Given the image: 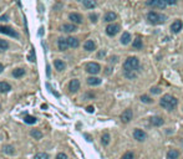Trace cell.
<instances>
[{
    "label": "cell",
    "mask_w": 183,
    "mask_h": 159,
    "mask_svg": "<svg viewBox=\"0 0 183 159\" xmlns=\"http://www.w3.org/2000/svg\"><path fill=\"white\" fill-rule=\"evenodd\" d=\"M4 152H5V153H9V154H14V149H13L11 146H9V147H4Z\"/></svg>",
    "instance_id": "cell-35"
},
{
    "label": "cell",
    "mask_w": 183,
    "mask_h": 159,
    "mask_svg": "<svg viewBox=\"0 0 183 159\" xmlns=\"http://www.w3.org/2000/svg\"><path fill=\"white\" fill-rule=\"evenodd\" d=\"M24 75H25V70H24V68H16V70L13 71V76L15 78L21 77V76H24Z\"/></svg>",
    "instance_id": "cell-25"
},
{
    "label": "cell",
    "mask_w": 183,
    "mask_h": 159,
    "mask_svg": "<svg viewBox=\"0 0 183 159\" xmlns=\"http://www.w3.org/2000/svg\"><path fill=\"white\" fill-rule=\"evenodd\" d=\"M69 19L71 20V21H72L74 24H81V23H82V16L80 15V14H76V12L70 14Z\"/></svg>",
    "instance_id": "cell-15"
},
{
    "label": "cell",
    "mask_w": 183,
    "mask_h": 159,
    "mask_svg": "<svg viewBox=\"0 0 183 159\" xmlns=\"http://www.w3.org/2000/svg\"><path fill=\"white\" fill-rule=\"evenodd\" d=\"M67 42H69V46L72 47V49H76V47H79V45H80V41L76 37H72V36L67 37Z\"/></svg>",
    "instance_id": "cell-17"
},
{
    "label": "cell",
    "mask_w": 183,
    "mask_h": 159,
    "mask_svg": "<svg viewBox=\"0 0 183 159\" xmlns=\"http://www.w3.org/2000/svg\"><path fill=\"white\" fill-rule=\"evenodd\" d=\"M161 91H162V89H161L159 87H153V88H151V92L154 93V95H159Z\"/></svg>",
    "instance_id": "cell-36"
},
{
    "label": "cell",
    "mask_w": 183,
    "mask_h": 159,
    "mask_svg": "<svg viewBox=\"0 0 183 159\" xmlns=\"http://www.w3.org/2000/svg\"><path fill=\"white\" fill-rule=\"evenodd\" d=\"M116 18H117V15H116V12H112V11H108L106 15H105V18H103V20L106 23H111V21H114V20H116Z\"/></svg>",
    "instance_id": "cell-20"
},
{
    "label": "cell",
    "mask_w": 183,
    "mask_h": 159,
    "mask_svg": "<svg viewBox=\"0 0 183 159\" xmlns=\"http://www.w3.org/2000/svg\"><path fill=\"white\" fill-rule=\"evenodd\" d=\"M9 49V44H8V41H5L3 39H0V52H3L5 50H8Z\"/></svg>",
    "instance_id": "cell-27"
},
{
    "label": "cell",
    "mask_w": 183,
    "mask_h": 159,
    "mask_svg": "<svg viewBox=\"0 0 183 159\" xmlns=\"http://www.w3.org/2000/svg\"><path fill=\"white\" fill-rule=\"evenodd\" d=\"M132 117H133V112H132V109H125L122 114H121V122L122 123H128L131 119H132Z\"/></svg>",
    "instance_id": "cell-7"
},
{
    "label": "cell",
    "mask_w": 183,
    "mask_h": 159,
    "mask_svg": "<svg viewBox=\"0 0 183 159\" xmlns=\"http://www.w3.org/2000/svg\"><path fill=\"white\" fill-rule=\"evenodd\" d=\"M79 88H80V81H79V80L74 78V80L70 81V84H69V89H70V92L75 93V92H77V89H79Z\"/></svg>",
    "instance_id": "cell-10"
},
{
    "label": "cell",
    "mask_w": 183,
    "mask_h": 159,
    "mask_svg": "<svg viewBox=\"0 0 183 159\" xmlns=\"http://www.w3.org/2000/svg\"><path fill=\"white\" fill-rule=\"evenodd\" d=\"M150 6H154V8H158V9H165L166 8V5H167V3H166V0H150L148 3Z\"/></svg>",
    "instance_id": "cell-8"
},
{
    "label": "cell",
    "mask_w": 183,
    "mask_h": 159,
    "mask_svg": "<svg viewBox=\"0 0 183 159\" xmlns=\"http://www.w3.org/2000/svg\"><path fill=\"white\" fill-rule=\"evenodd\" d=\"M0 111H1V105H0Z\"/></svg>",
    "instance_id": "cell-47"
},
{
    "label": "cell",
    "mask_w": 183,
    "mask_h": 159,
    "mask_svg": "<svg viewBox=\"0 0 183 159\" xmlns=\"http://www.w3.org/2000/svg\"><path fill=\"white\" fill-rule=\"evenodd\" d=\"M77 30V26L74 24H64L61 26V31L64 32H74Z\"/></svg>",
    "instance_id": "cell-14"
},
{
    "label": "cell",
    "mask_w": 183,
    "mask_h": 159,
    "mask_svg": "<svg viewBox=\"0 0 183 159\" xmlns=\"http://www.w3.org/2000/svg\"><path fill=\"white\" fill-rule=\"evenodd\" d=\"M94 109H95V108H94L92 106H89V107H87V112H90V113H92V112H94Z\"/></svg>",
    "instance_id": "cell-41"
},
{
    "label": "cell",
    "mask_w": 183,
    "mask_h": 159,
    "mask_svg": "<svg viewBox=\"0 0 183 159\" xmlns=\"http://www.w3.org/2000/svg\"><path fill=\"white\" fill-rule=\"evenodd\" d=\"M133 137H135V139H137V141H139V142H142V141H145L146 138H147V134H146L145 130L139 129V128H136L135 132H133Z\"/></svg>",
    "instance_id": "cell-9"
},
{
    "label": "cell",
    "mask_w": 183,
    "mask_h": 159,
    "mask_svg": "<svg viewBox=\"0 0 183 159\" xmlns=\"http://www.w3.org/2000/svg\"><path fill=\"white\" fill-rule=\"evenodd\" d=\"M83 49H85L86 51H94L96 49V44L92 40H87L85 42V45H83Z\"/></svg>",
    "instance_id": "cell-16"
},
{
    "label": "cell",
    "mask_w": 183,
    "mask_h": 159,
    "mask_svg": "<svg viewBox=\"0 0 183 159\" xmlns=\"http://www.w3.org/2000/svg\"><path fill=\"white\" fill-rule=\"evenodd\" d=\"M147 20L153 25H159V24L166 21V16L162 15V14L156 12V11H150L147 14Z\"/></svg>",
    "instance_id": "cell-3"
},
{
    "label": "cell",
    "mask_w": 183,
    "mask_h": 159,
    "mask_svg": "<svg viewBox=\"0 0 183 159\" xmlns=\"http://www.w3.org/2000/svg\"><path fill=\"white\" fill-rule=\"evenodd\" d=\"M85 137L87 138V141H89V142H91V141H92V139H91V137H90L89 134H85Z\"/></svg>",
    "instance_id": "cell-44"
},
{
    "label": "cell",
    "mask_w": 183,
    "mask_h": 159,
    "mask_svg": "<svg viewBox=\"0 0 183 159\" xmlns=\"http://www.w3.org/2000/svg\"><path fill=\"white\" fill-rule=\"evenodd\" d=\"M4 71V66H3V64H0V73H1Z\"/></svg>",
    "instance_id": "cell-43"
},
{
    "label": "cell",
    "mask_w": 183,
    "mask_h": 159,
    "mask_svg": "<svg viewBox=\"0 0 183 159\" xmlns=\"http://www.w3.org/2000/svg\"><path fill=\"white\" fill-rule=\"evenodd\" d=\"M43 34H44V27H41L40 29V35H43Z\"/></svg>",
    "instance_id": "cell-46"
},
{
    "label": "cell",
    "mask_w": 183,
    "mask_h": 159,
    "mask_svg": "<svg viewBox=\"0 0 183 159\" xmlns=\"http://www.w3.org/2000/svg\"><path fill=\"white\" fill-rule=\"evenodd\" d=\"M138 68H139V60L135 56L128 57L123 64L125 75H126V77H128V78H135L136 77L137 72H138Z\"/></svg>",
    "instance_id": "cell-1"
},
{
    "label": "cell",
    "mask_w": 183,
    "mask_h": 159,
    "mask_svg": "<svg viewBox=\"0 0 183 159\" xmlns=\"http://www.w3.org/2000/svg\"><path fill=\"white\" fill-rule=\"evenodd\" d=\"M166 3H167V4H170V5H173V4L177 3V0H166Z\"/></svg>",
    "instance_id": "cell-40"
},
{
    "label": "cell",
    "mask_w": 183,
    "mask_h": 159,
    "mask_svg": "<svg viewBox=\"0 0 183 159\" xmlns=\"http://www.w3.org/2000/svg\"><path fill=\"white\" fill-rule=\"evenodd\" d=\"M87 84L90 86H98L101 84V78H98V77H89L87 78Z\"/></svg>",
    "instance_id": "cell-21"
},
{
    "label": "cell",
    "mask_w": 183,
    "mask_h": 159,
    "mask_svg": "<svg viewBox=\"0 0 183 159\" xmlns=\"http://www.w3.org/2000/svg\"><path fill=\"white\" fill-rule=\"evenodd\" d=\"M141 101H142L143 103H152L153 100L151 97H148L147 95H142V96H141Z\"/></svg>",
    "instance_id": "cell-31"
},
{
    "label": "cell",
    "mask_w": 183,
    "mask_h": 159,
    "mask_svg": "<svg viewBox=\"0 0 183 159\" xmlns=\"http://www.w3.org/2000/svg\"><path fill=\"white\" fill-rule=\"evenodd\" d=\"M101 70V66L96 64V62H90V64L86 65V71L91 75H97Z\"/></svg>",
    "instance_id": "cell-4"
},
{
    "label": "cell",
    "mask_w": 183,
    "mask_h": 159,
    "mask_svg": "<svg viewBox=\"0 0 183 159\" xmlns=\"http://www.w3.org/2000/svg\"><path fill=\"white\" fill-rule=\"evenodd\" d=\"M97 15H96V14H91V15H90V20H91V21H92V23H96L97 21Z\"/></svg>",
    "instance_id": "cell-37"
},
{
    "label": "cell",
    "mask_w": 183,
    "mask_h": 159,
    "mask_svg": "<svg viewBox=\"0 0 183 159\" xmlns=\"http://www.w3.org/2000/svg\"><path fill=\"white\" fill-rule=\"evenodd\" d=\"M121 159H135V155H133V153H131V152H127V153H125L122 155Z\"/></svg>",
    "instance_id": "cell-34"
},
{
    "label": "cell",
    "mask_w": 183,
    "mask_h": 159,
    "mask_svg": "<svg viewBox=\"0 0 183 159\" xmlns=\"http://www.w3.org/2000/svg\"><path fill=\"white\" fill-rule=\"evenodd\" d=\"M46 73H47V76H49V77H50V66H46Z\"/></svg>",
    "instance_id": "cell-42"
},
{
    "label": "cell",
    "mask_w": 183,
    "mask_h": 159,
    "mask_svg": "<svg viewBox=\"0 0 183 159\" xmlns=\"http://www.w3.org/2000/svg\"><path fill=\"white\" fill-rule=\"evenodd\" d=\"M54 66H55V68H56L58 71H64V70H65V67H66L65 62H64V61H61V60H55Z\"/></svg>",
    "instance_id": "cell-18"
},
{
    "label": "cell",
    "mask_w": 183,
    "mask_h": 159,
    "mask_svg": "<svg viewBox=\"0 0 183 159\" xmlns=\"http://www.w3.org/2000/svg\"><path fill=\"white\" fill-rule=\"evenodd\" d=\"M182 27H183V23L181 21V20H176V21L172 23V25H171V30L174 34H178L182 30Z\"/></svg>",
    "instance_id": "cell-11"
},
{
    "label": "cell",
    "mask_w": 183,
    "mask_h": 159,
    "mask_svg": "<svg viewBox=\"0 0 183 159\" xmlns=\"http://www.w3.org/2000/svg\"><path fill=\"white\" fill-rule=\"evenodd\" d=\"M81 1L83 3L85 8H87V9H94L95 6H96V1H95V0H81Z\"/></svg>",
    "instance_id": "cell-22"
},
{
    "label": "cell",
    "mask_w": 183,
    "mask_h": 159,
    "mask_svg": "<svg viewBox=\"0 0 183 159\" xmlns=\"http://www.w3.org/2000/svg\"><path fill=\"white\" fill-rule=\"evenodd\" d=\"M150 122H151L152 126H156V127H159V126H162V124L165 123L163 118H162V117H159V116H154V117H152V118L150 119Z\"/></svg>",
    "instance_id": "cell-13"
},
{
    "label": "cell",
    "mask_w": 183,
    "mask_h": 159,
    "mask_svg": "<svg viewBox=\"0 0 183 159\" xmlns=\"http://www.w3.org/2000/svg\"><path fill=\"white\" fill-rule=\"evenodd\" d=\"M8 20H9V16H8V15L0 16V21H8Z\"/></svg>",
    "instance_id": "cell-39"
},
{
    "label": "cell",
    "mask_w": 183,
    "mask_h": 159,
    "mask_svg": "<svg viewBox=\"0 0 183 159\" xmlns=\"http://www.w3.org/2000/svg\"><path fill=\"white\" fill-rule=\"evenodd\" d=\"M27 60H29L30 62H35V60H36V59H35V50L34 49L30 50V53L27 55Z\"/></svg>",
    "instance_id": "cell-32"
},
{
    "label": "cell",
    "mask_w": 183,
    "mask_h": 159,
    "mask_svg": "<svg viewBox=\"0 0 183 159\" xmlns=\"http://www.w3.org/2000/svg\"><path fill=\"white\" fill-rule=\"evenodd\" d=\"M110 134L108 133H103L102 134V138H101V143L103 144V146H108V143H110Z\"/></svg>",
    "instance_id": "cell-28"
},
{
    "label": "cell",
    "mask_w": 183,
    "mask_h": 159,
    "mask_svg": "<svg viewBox=\"0 0 183 159\" xmlns=\"http://www.w3.org/2000/svg\"><path fill=\"white\" fill-rule=\"evenodd\" d=\"M132 46L135 47V49H142V40H141L139 37H136V40L133 41V44H132Z\"/></svg>",
    "instance_id": "cell-29"
},
{
    "label": "cell",
    "mask_w": 183,
    "mask_h": 159,
    "mask_svg": "<svg viewBox=\"0 0 183 159\" xmlns=\"http://www.w3.org/2000/svg\"><path fill=\"white\" fill-rule=\"evenodd\" d=\"M103 55H105V51H101L100 53H98V57H102V56H103Z\"/></svg>",
    "instance_id": "cell-45"
},
{
    "label": "cell",
    "mask_w": 183,
    "mask_h": 159,
    "mask_svg": "<svg viewBox=\"0 0 183 159\" xmlns=\"http://www.w3.org/2000/svg\"><path fill=\"white\" fill-rule=\"evenodd\" d=\"M30 134H31V137L35 138V139H41V138H43V132H40V130H38V129H31Z\"/></svg>",
    "instance_id": "cell-26"
},
{
    "label": "cell",
    "mask_w": 183,
    "mask_h": 159,
    "mask_svg": "<svg viewBox=\"0 0 183 159\" xmlns=\"http://www.w3.org/2000/svg\"><path fill=\"white\" fill-rule=\"evenodd\" d=\"M24 121L27 123V124H34V123H36V118H35V117H32V116H25L24 117Z\"/></svg>",
    "instance_id": "cell-30"
},
{
    "label": "cell",
    "mask_w": 183,
    "mask_h": 159,
    "mask_svg": "<svg viewBox=\"0 0 183 159\" xmlns=\"http://www.w3.org/2000/svg\"><path fill=\"white\" fill-rule=\"evenodd\" d=\"M11 89V86L8 82H0V93H6Z\"/></svg>",
    "instance_id": "cell-19"
},
{
    "label": "cell",
    "mask_w": 183,
    "mask_h": 159,
    "mask_svg": "<svg viewBox=\"0 0 183 159\" xmlns=\"http://www.w3.org/2000/svg\"><path fill=\"white\" fill-rule=\"evenodd\" d=\"M177 103H178L177 98H174L173 96H171V95H165L163 97H162L159 105L163 107L165 109H167V111H172L173 108H176Z\"/></svg>",
    "instance_id": "cell-2"
},
{
    "label": "cell",
    "mask_w": 183,
    "mask_h": 159,
    "mask_svg": "<svg viewBox=\"0 0 183 159\" xmlns=\"http://www.w3.org/2000/svg\"><path fill=\"white\" fill-rule=\"evenodd\" d=\"M120 30H121V26H120L118 24H110L106 27V34L108 36H115Z\"/></svg>",
    "instance_id": "cell-6"
},
{
    "label": "cell",
    "mask_w": 183,
    "mask_h": 159,
    "mask_svg": "<svg viewBox=\"0 0 183 159\" xmlns=\"http://www.w3.org/2000/svg\"><path fill=\"white\" fill-rule=\"evenodd\" d=\"M56 159H67V155L64 154V153H59L58 155H56Z\"/></svg>",
    "instance_id": "cell-38"
},
{
    "label": "cell",
    "mask_w": 183,
    "mask_h": 159,
    "mask_svg": "<svg viewBox=\"0 0 183 159\" xmlns=\"http://www.w3.org/2000/svg\"><path fill=\"white\" fill-rule=\"evenodd\" d=\"M178 157H179V153H178V150H176V149H171L167 153V159H177Z\"/></svg>",
    "instance_id": "cell-23"
},
{
    "label": "cell",
    "mask_w": 183,
    "mask_h": 159,
    "mask_svg": "<svg viewBox=\"0 0 183 159\" xmlns=\"http://www.w3.org/2000/svg\"><path fill=\"white\" fill-rule=\"evenodd\" d=\"M34 159H49V155L46 153H38Z\"/></svg>",
    "instance_id": "cell-33"
},
{
    "label": "cell",
    "mask_w": 183,
    "mask_h": 159,
    "mask_svg": "<svg viewBox=\"0 0 183 159\" xmlns=\"http://www.w3.org/2000/svg\"><path fill=\"white\" fill-rule=\"evenodd\" d=\"M131 41V35L128 32H123L122 34V36H121V44H123V45H127L128 42Z\"/></svg>",
    "instance_id": "cell-24"
},
{
    "label": "cell",
    "mask_w": 183,
    "mask_h": 159,
    "mask_svg": "<svg viewBox=\"0 0 183 159\" xmlns=\"http://www.w3.org/2000/svg\"><path fill=\"white\" fill-rule=\"evenodd\" d=\"M0 32L1 34H5V35H9V36H11V37H19V35H18V32L13 29V27H10V26H0Z\"/></svg>",
    "instance_id": "cell-5"
},
{
    "label": "cell",
    "mask_w": 183,
    "mask_h": 159,
    "mask_svg": "<svg viewBox=\"0 0 183 159\" xmlns=\"http://www.w3.org/2000/svg\"><path fill=\"white\" fill-rule=\"evenodd\" d=\"M58 45H59V50L60 51H65L69 49V42H67V39H64V37H60L59 41H58Z\"/></svg>",
    "instance_id": "cell-12"
}]
</instances>
